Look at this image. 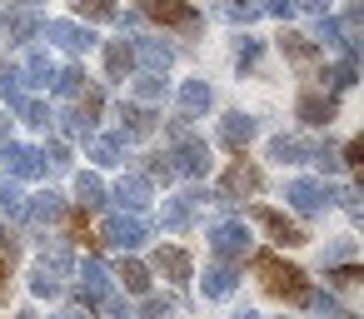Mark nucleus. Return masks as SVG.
<instances>
[{
	"label": "nucleus",
	"mask_w": 364,
	"mask_h": 319,
	"mask_svg": "<svg viewBox=\"0 0 364 319\" xmlns=\"http://www.w3.org/2000/svg\"><path fill=\"white\" fill-rule=\"evenodd\" d=\"M255 274L264 279L269 294H279V299H289V304H309V299H314L309 279H304L294 264H284L279 254H255Z\"/></svg>",
	"instance_id": "f257e3e1"
},
{
	"label": "nucleus",
	"mask_w": 364,
	"mask_h": 319,
	"mask_svg": "<svg viewBox=\"0 0 364 319\" xmlns=\"http://www.w3.org/2000/svg\"><path fill=\"white\" fill-rule=\"evenodd\" d=\"M259 185H264V175H259L255 165L235 160L230 175L220 180V205H235V200H245V195H259Z\"/></svg>",
	"instance_id": "f03ea898"
},
{
	"label": "nucleus",
	"mask_w": 364,
	"mask_h": 319,
	"mask_svg": "<svg viewBox=\"0 0 364 319\" xmlns=\"http://www.w3.org/2000/svg\"><path fill=\"white\" fill-rule=\"evenodd\" d=\"M105 239H110L115 249H140V244L150 239V225H145L140 215H115V220L105 225Z\"/></svg>",
	"instance_id": "7ed1b4c3"
},
{
	"label": "nucleus",
	"mask_w": 364,
	"mask_h": 319,
	"mask_svg": "<svg viewBox=\"0 0 364 319\" xmlns=\"http://www.w3.org/2000/svg\"><path fill=\"white\" fill-rule=\"evenodd\" d=\"M255 220L269 229V239H274V244H284V249H289V244H304V229H299L294 220H284L279 210H264V205H255Z\"/></svg>",
	"instance_id": "20e7f679"
},
{
	"label": "nucleus",
	"mask_w": 364,
	"mask_h": 319,
	"mask_svg": "<svg viewBox=\"0 0 364 319\" xmlns=\"http://www.w3.org/2000/svg\"><path fill=\"white\" fill-rule=\"evenodd\" d=\"M210 249H215L220 259H245V249H250L245 225H215V229H210Z\"/></svg>",
	"instance_id": "39448f33"
},
{
	"label": "nucleus",
	"mask_w": 364,
	"mask_h": 319,
	"mask_svg": "<svg viewBox=\"0 0 364 319\" xmlns=\"http://www.w3.org/2000/svg\"><path fill=\"white\" fill-rule=\"evenodd\" d=\"M140 11L155 16V21H165V26H180V31L195 26V11L185 6V0H140Z\"/></svg>",
	"instance_id": "423d86ee"
},
{
	"label": "nucleus",
	"mask_w": 364,
	"mask_h": 319,
	"mask_svg": "<svg viewBox=\"0 0 364 319\" xmlns=\"http://www.w3.org/2000/svg\"><path fill=\"white\" fill-rule=\"evenodd\" d=\"M284 200H289L299 215H314V210H324V205H329V190H324V185H314V180H294V185L284 190Z\"/></svg>",
	"instance_id": "0eeeda50"
},
{
	"label": "nucleus",
	"mask_w": 364,
	"mask_h": 319,
	"mask_svg": "<svg viewBox=\"0 0 364 319\" xmlns=\"http://www.w3.org/2000/svg\"><path fill=\"white\" fill-rule=\"evenodd\" d=\"M46 36H50L60 50H75V55L95 45V36H90V31H80V26H70V21H50V26H46Z\"/></svg>",
	"instance_id": "6e6552de"
},
{
	"label": "nucleus",
	"mask_w": 364,
	"mask_h": 319,
	"mask_svg": "<svg viewBox=\"0 0 364 319\" xmlns=\"http://www.w3.org/2000/svg\"><path fill=\"white\" fill-rule=\"evenodd\" d=\"M200 205H205V190H185L180 200H170V205H165V229H185Z\"/></svg>",
	"instance_id": "1a4fd4ad"
},
{
	"label": "nucleus",
	"mask_w": 364,
	"mask_h": 319,
	"mask_svg": "<svg viewBox=\"0 0 364 319\" xmlns=\"http://www.w3.org/2000/svg\"><path fill=\"white\" fill-rule=\"evenodd\" d=\"M80 294H85V304H105L115 289H110V274L95 264V259H85V269H80Z\"/></svg>",
	"instance_id": "9d476101"
},
{
	"label": "nucleus",
	"mask_w": 364,
	"mask_h": 319,
	"mask_svg": "<svg viewBox=\"0 0 364 319\" xmlns=\"http://www.w3.org/2000/svg\"><path fill=\"white\" fill-rule=\"evenodd\" d=\"M6 160H11V175H21V180L46 175V155H41V150H31V145H11V150H6Z\"/></svg>",
	"instance_id": "9b49d317"
},
{
	"label": "nucleus",
	"mask_w": 364,
	"mask_h": 319,
	"mask_svg": "<svg viewBox=\"0 0 364 319\" xmlns=\"http://www.w3.org/2000/svg\"><path fill=\"white\" fill-rule=\"evenodd\" d=\"M299 120L304 125H329L334 120V100H324L319 90H304L299 95Z\"/></svg>",
	"instance_id": "f8f14e48"
},
{
	"label": "nucleus",
	"mask_w": 364,
	"mask_h": 319,
	"mask_svg": "<svg viewBox=\"0 0 364 319\" xmlns=\"http://www.w3.org/2000/svg\"><path fill=\"white\" fill-rule=\"evenodd\" d=\"M115 200H120L130 215H135V210H145V205H150V180H140V175L120 180V185H115Z\"/></svg>",
	"instance_id": "ddd939ff"
},
{
	"label": "nucleus",
	"mask_w": 364,
	"mask_h": 319,
	"mask_svg": "<svg viewBox=\"0 0 364 319\" xmlns=\"http://www.w3.org/2000/svg\"><path fill=\"white\" fill-rule=\"evenodd\" d=\"M36 264H41L46 274H55V279H65L75 259H70V244H65V239H50V244H46V254H41Z\"/></svg>",
	"instance_id": "4468645a"
},
{
	"label": "nucleus",
	"mask_w": 364,
	"mask_h": 319,
	"mask_svg": "<svg viewBox=\"0 0 364 319\" xmlns=\"http://www.w3.org/2000/svg\"><path fill=\"white\" fill-rule=\"evenodd\" d=\"M250 135H255V120H250V115H225L220 140H225L230 150H245V145H250Z\"/></svg>",
	"instance_id": "2eb2a0df"
},
{
	"label": "nucleus",
	"mask_w": 364,
	"mask_h": 319,
	"mask_svg": "<svg viewBox=\"0 0 364 319\" xmlns=\"http://www.w3.org/2000/svg\"><path fill=\"white\" fill-rule=\"evenodd\" d=\"M155 269H160L165 279L185 284V279H190V254H185V249H160V254H155Z\"/></svg>",
	"instance_id": "dca6fc26"
},
{
	"label": "nucleus",
	"mask_w": 364,
	"mask_h": 319,
	"mask_svg": "<svg viewBox=\"0 0 364 319\" xmlns=\"http://www.w3.org/2000/svg\"><path fill=\"white\" fill-rule=\"evenodd\" d=\"M200 284H205V294H210V299H225V294H230L240 279H235V264H210Z\"/></svg>",
	"instance_id": "f3484780"
},
{
	"label": "nucleus",
	"mask_w": 364,
	"mask_h": 319,
	"mask_svg": "<svg viewBox=\"0 0 364 319\" xmlns=\"http://www.w3.org/2000/svg\"><path fill=\"white\" fill-rule=\"evenodd\" d=\"M279 45H284V55H289L294 65H314V60H319V50L309 45V36H294V31H284V36H279Z\"/></svg>",
	"instance_id": "a211bd4d"
},
{
	"label": "nucleus",
	"mask_w": 364,
	"mask_h": 319,
	"mask_svg": "<svg viewBox=\"0 0 364 319\" xmlns=\"http://www.w3.org/2000/svg\"><path fill=\"white\" fill-rule=\"evenodd\" d=\"M26 85H50L55 80V65H50V55H41V50H31V60H26V75H21Z\"/></svg>",
	"instance_id": "6ab92c4d"
},
{
	"label": "nucleus",
	"mask_w": 364,
	"mask_h": 319,
	"mask_svg": "<svg viewBox=\"0 0 364 319\" xmlns=\"http://www.w3.org/2000/svg\"><path fill=\"white\" fill-rule=\"evenodd\" d=\"M115 279H120L130 294H145V289H150V269H145V264H135V259H125V264L115 269Z\"/></svg>",
	"instance_id": "aec40b11"
},
{
	"label": "nucleus",
	"mask_w": 364,
	"mask_h": 319,
	"mask_svg": "<svg viewBox=\"0 0 364 319\" xmlns=\"http://www.w3.org/2000/svg\"><path fill=\"white\" fill-rule=\"evenodd\" d=\"M26 210H31V215H36L41 225H50V220H60V215H65L60 195H50V190H46V195H36V205H26Z\"/></svg>",
	"instance_id": "412c9836"
},
{
	"label": "nucleus",
	"mask_w": 364,
	"mask_h": 319,
	"mask_svg": "<svg viewBox=\"0 0 364 319\" xmlns=\"http://www.w3.org/2000/svg\"><path fill=\"white\" fill-rule=\"evenodd\" d=\"M105 65H110V75H115V80H120V75H125V70H130V65H135V50H130V45H125V40H115V45H110V50H105Z\"/></svg>",
	"instance_id": "4be33fe9"
},
{
	"label": "nucleus",
	"mask_w": 364,
	"mask_h": 319,
	"mask_svg": "<svg viewBox=\"0 0 364 319\" xmlns=\"http://www.w3.org/2000/svg\"><path fill=\"white\" fill-rule=\"evenodd\" d=\"M180 105H185V115L205 110V105H210V85H205V80H190V85L180 90Z\"/></svg>",
	"instance_id": "5701e85b"
},
{
	"label": "nucleus",
	"mask_w": 364,
	"mask_h": 319,
	"mask_svg": "<svg viewBox=\"0 0 364 319\" xmlns=\"http://www.w3.org/2000/svg\"><path fill=\"white\" fill-rule=\"evenodd\" d=\"M75 195H80V205L90 210V205H100V200H105V185H100L95 175H80V180H75Z\"/></svg>",
	"instance_id": "b1692460"
},
{
	"label": "nucleus",
	"mask_w": 364,
	"mask_h": 319,
	"mask_svg": "<svg viewBox=\"0 0 364 319\" xmlns=\"http://www.w3.org/2000/svg\"><path fill=\"white\" fill-rule=\"evenodd\" d=\"M0 210H6V215H26V195H21V185L0 180Z\"/></svg>",
	"instance_id": "393cba45"
},
{
	"label": "nucleus",
	"mask_w": 364,
	"mask_h": 319,
	"mask_svg": "<svg viewBox=\"0 0 364 319\" xmlns=\"http://www.w3.org/2000/svg\"><path fill=\"white\" fill-rule=\"evenodd\" d=\"M0 31H6L11 40H26V36L36 31V21H31V16H0Z\"/></svg>",
	"instance_id": "a878e982"
},
{
	"label": "nucleus",
	"mask_w": 364,
	"mask_h": 319,
	"mask_svg": "<svg viewBox=\"0 0 364 319\" xmlns=\"http://www.w3.org/2000/svg\"><path fill=\"white\" fill-rule=\"evenodd\" d=\"M90 155H95L100 165H120V155H125V145H120V140H95V145H90Z\"/></svg>",
	"instance_id": "bb28decb"
},
{
	"label": "nucleus",
	"mask_w": 364,
	"mask_h": 319,
	"mask_svg": "<svg viewBox=\"0 0 364 319\" xmlns=\"http://www.w3.org/2000/svg\"><path fill=\"white\" fill-rule=\"evenodd\" d=\"M31 289H36L41 299H55V294H60V279H55V274H46V269L36 264V274H31Z\"/></svg>",
	"instance_id": "cd10ccee"
},
{
	"label": "nucleus",
	"mask_w": 364,
	"mask_h": 319,
	"mask_svg": "<svg viewBox=\"0 0 364 319\" xmlns=\"http://www.w3.org/2000/svg\"><path fill=\"white\" fill-rule=\"evenodd\" d=\"M75 11L90 16V21H115V6H110V0H75Z\"/></svg>",
	"instance_id": "c85d7f7f"
},
{
	"label": "nucleus",
	"mask_w": 364,
	"mask_h": 319,
	"mask_svg": "<svg viewBox=\"0 0 364 319\" xmlns=\"http://www.w3.org/2000/svg\"><path fill=\"white\" fill-rule=\"evenodd\" d=\"M0 100H6V105H26V90H21V75H0Z\"/></svg>",
	"instance_id": "c756f323"
},
{
	"label": "nucleus",
	"mask_w": 364,
	"mask_h": 319,
	"mask_svg": "<svg viewBox=\"0 0 364 319\" xmlns=\"http://www.w3.org/2000/svg\"><path fill=\"white\" fill-rule=\"evenodd\" d=\"M140 55H145L155 70H165V65H170V45H160V40H145V45H140Z\"/></svg>",
	"instance_id": "7c9ffc66"
},
{
	"label": "nucleus",
	"mask_w": 364,
	"mask_h": 319,
	"mask_svg": "<svg viewBox=\"0 0 364 319\" xmlns=\"http://www.w3.org/2000/svg\"><path fill=\"white\" fill-rule=\"evenodd\" d=\"M125 125H130V135H150L155 115H150V110H135V105H130V110H125Z\"/></svg>",
	"instance_id": "2f4dec72"
},
{
	"label": "nucleus",
	"mask_w": 364,
	"mask_h": 319,
	"mask_svg": "<svg viewBox=\"0 0 364 319\" xmlns=\"http://www.w3.org/2000/svg\"><path fill=\"white\" fill-rule=\"evenodd\" d=\"M225 16H235V21H255L259 6H255V0H225Z\"/></svg>",
	"instance_id": "473e14b6"
},
{
	"label": "nucleus",
	"mask_w": 364,
	"mask_h": 319,
	"mask_svg": "<svg viewBox=\"0 0 364 319\" xmlns=\"http://www.w3.org/2000/svg\"><path fill=\"white\" fill-rule=\"evenodd\" d=\"M334 284H339V289H354V284H364V274H359L354 264H339V269H334Z\"/></svg>",
	"instance_id": "72a5a7b5"
},
{
	"label": "nucleus",
	"mask_w": 364,
	"mask_h": 319,
	"mask_svg": "<svg viewBox=\"0 0 364 319\" xmlns=\"http://www.w3.org/2000/svg\"><path fill=\"white\" fill-rule=\"evenodd\" d=\"M150 175H155V180H175V165H170V155H150Z\"/></svg>",
	"instance_id": "f704fd0d"
},
{
	"label": "nucleus",
	"mask_w": 364,
	"mask_h": 319,
	"mask_svg": "<svg viewBox=\"0 0 364 319\" xmlns=\"http://www.w3.org/2000/svg\"><path fill=\"white\" fill-rule=\"evenodd\" d=\"M16 254H21V239H16L6 225H0V259H16Z\"/></svg>",
	"instance_id": "c9c22d12"
},
{
	"label": "nucleus",
	"mask_w": 364,
	"mask_h": 319,
	"mask_svg": "<svg viewBox=\"0 0 364 319\" xmlns=\"http://www.w3.org/2000/svg\"><path fill=\"white\" fill-rule=\"evenodd\" d=\"M344 160L359 165V160H364V140H349V145H344Z\"/></svg>",
	"instance_id": "e433bc0d"
},
{
	"label": "nucleus",
	"mask_w": 364,
	"mask_h": 319,
	"mask_svg": "<svg viewBox=\"0 0 364 319\" xmlns=\"http://www.w3.org/2000/svg\"><path fill=\"white\" fill-rule=\"evenodd\" d=\"M11 294V259H0V299Z\"/></svg>",
	"instance_id": "4c0bfd02"
},
{
	"label": "nucleus",
	"mask_w": 364,
	"mask_h": 319,
	"mask_svg": "<svg viewBox=\"0 0 364 319\" xmlns=\"http://www.w3.org/2000/svg\"><path fill=\"white\" fill-rule=\"evenodd\" d=\"M255 55H259V45H255V40H245V45H240V65H255Z\"/></svg>",
	"instance_id": "58836bf2"
},
{
	"label": "nucleus",
	"mask_w": 364,
	"mask_h": 319,
	"mask_svg": "<svg viewBox=\"0 0 364 319\" xmlns=\"http://www.w3.org/2000/svg\"><path fill=\"white\" fill-rule=\"evenodd\" d=\"M55 319H90V304H85V309H65V314H55Z\"/></svg>",
	"instance_id": "ea45409f"
},
{
	"label": "nucleus",
	"mask_w": 364,
	"mask_h": 319,
	"mask_svg": "<svg viewBox=\"0 0 364 319\" xmlns=\"http://www.w3.org/2000/svg\"><path fill=\"white\" fill-rule=\"evenodd\" d=\"M289 6H309V11H324V0H289Z\"/></svg>",
	"instance_id": "a19ab883"
},
{
	"label": "nucleus",
	"mask_w": 364,
	"mask_h": 319,
	"mask_svg": "<svg viewBox=\"0 0 364 319\" xmlns=\"http://www.w3.org/2000/svg\"><path fill=\"white\" fill-rule=\"evenodd\" d=\"M230 319H259V314H255V309H235Z\"/></svg>",
	"instance_id": "79ce46f5"
},
{
	"label": "nucleus",
	"mask_w": 364,
	"mask_h": 319,
	"mask_svg": "<svg viewBox=\"0 0 364 319\" xmlns=\"http://www.w3.org/2000/svg\"><path fill=\"white\" fill-rule=\"evenodd\" d=\"M21 319H36V314H21Z\"/></svg>",
	"instance_id": "37998d69"
},
{
	"label": "nucleus",
	"mask_w": 364,
	"mask_h": 319,
	"mask_svg": "<svg viewBox=\"0 0 364 319\" xmlns=\"http://www.w3.org/2000/svg\"><path fill=\"white\" fill-rule=\"evenodd\" d=\"M0 130H6V120H0Z\"/></svg>",
	"instance_id": "c03bdc74"
},
{
	"label": "nucleus",
	"mask_w": 364,
	"mask_h": 319,
	"mask_svg": "<svg viewBox=\"0 0 364 319\" xmlns=\"http://www.w3.org/2000/svg\"><path fill=\"white\" fill-rule=\"evenodd\" d=\"M125 319H135V314H125Z\"/></svg>",
	"instance_id": "a18cd8bd"
}]
</instances>
